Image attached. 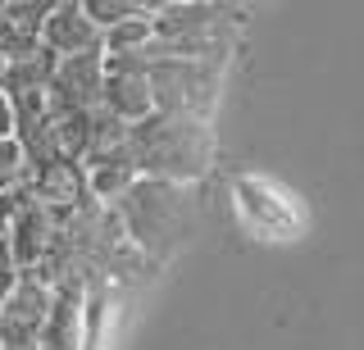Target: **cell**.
<instances>
[{"label": "cell", "mask_w": 364, "mask_h": 350, "mask_svg": "<svg viewBox=\"0 0 364 350\" xmlns=\"http://www.w3.org/2000/svg\"><path fill=\"white\" fill-rule=\"evenodd\" d=\"M128 151L141 177L151 182H196L214 164V137L205 119H178V114H151L132 123Z\"/></svg>", "instance_id": "obj_1"}, {"label": "cell", "mask_w": 364, "mask_h": 350, "mask_svg": "<svg viewBox=\"0 0 364 350\" xmlns=\"http://www.w3.org/2000/svg\"><path fill=\"white\" fill-rule=\"evenodd\" d=\"M114 219H123V236L141 255H168L191 232V200L173 182H151L141 177L132 191L114 200Z\"/></svg>", "instance_id": "obj_2"}, {"label": "cell", "mask_w": 364, "mask_h": 350, "mask_svg": "<svg viewBox=\"0 0 364 350\" xmlns=\"http://www.w3.org/2000/svg\"><path fill=\"white\" fill-rule=\"evenodd\" d=\"M151 64V96L155 114L205 119L219 100L223 64L214 60H146Z\"/></svg>", "instance_id": "obj_3"}, {"label": "cell", "mask_w": 364, "mask_h": 350, "mask_svg": "<svg viewBox=\"0 0 364 350\" xmlns=\"http://www.w3.org/2000/svg\"><path fill=\"white\" fill-rule=\"evenodd\" d=\"M55 310V287L37 273H18L0 305V350H46V323Z\"/></svg>", "instance_id": "obj_4"}, {"label": "cell", "mask_w": 364, "mask_h": 350, "mask_svg": "<svg viewBox=\"0 0 364 350\" xmlns=\"http://www.w3.org/2000/svg\"><path fill=\"white\" fill-rule=\"evenodd\" d=\"M100 109L128 123V128L155 114L146 55H105V100H100Z\"/></svg>", "instance_id": "obj_5"}, {"label": "cell", "mask_w": 364, "mask_h": 350, "mask_svg": "<svg viewBox=\"0 0 364 350\" xmlns=\"http://www.w3.org/2000/svg\"><path fill=\"white\" fill-rule=\"evenodd\" d=\"M46 100H50V114H96L105 100V50L60 60Z\"/></svg>", "instance_id": "obj_6"}, {"label": "cell", "mask_w": 364, "mask_h": 350, "mask_svg": "<svg viewBox=\"0 0 364 350\" xmlns=\"http://www.w3.org/2000/svg\"><path fill=\"white\" fill-rule=\"evenodd\" d=\"M50 9H55V0H0V60L18 64L46 50L41 32H46Z\"/></svg>", "instance_id": "obj_7"}, {"label": "cell", "mask_w": 364, "mask_h": 350, "mask_svg": "<svg viewBox=\"0 0 364 350\" xmlns=\"http://www.w3.org/2000/svg\"><path fill=\"white\" fill-rule=\"evenodd\" d=\"M105 32L87 18L82 0H55L50 18H46V32H41V46L60 60H73V55H87V50H105L100 46Z\"/></svg>", "instance_id": "obj_8"}, {"label": "cell", "mask_w": 364, "mask_h": 350, "mask_svg": "<svg viewBox=\"0 0 364 350\" xmlns=\"http://www.w3.org/2000/svg\"><path fill=\"white\" fill-rule=\"evenodd\" d=\"M28 191L50 214H77L82 200L91 196V182H87V168L77 160H50L28 177Z\"/></svg>", "instance_id": "obj_9"}, {"label": "cell", "mask_w": 364, "mask_h": 350, "mask_svg": "<svg viewBox=\"0 0 364 350\" xmlns=\"http://www.w3.org/2000/svg\"><path fill=\"white\" fill-rule=\"evenodd\" d=\"M46 350H82V287L60 282L55 287V310L46 323Z\"/></svg>", "instance_id": "obj_10"}, {"label": "cell", "mask_w": 364, "mask_h": 350, "mask_svg": "<svg viewBox=\"0 0 364 350\" xmlns=\"http://www.w3.org/2000/svg\"><path fill=\"white\" fill-rule=\"evenodd\" d=\"M55 69H60V55L37 50L32 60L5 64V87H0V92H5L9 100H14V96H46V92H50Z\"/></svg>", "instance_id": "obj_11"}, {"label": "cell", "mask_w": 364, "mask_h": 350, "mask_svg": "<svg viewBox=\"0 0 364 350\" xmlns=\"http://www.w3.org/2000/svg\"><path fill=\"white\" fill-rule=\"evenodd\" d=\"M100 46H105V55H146L155 46V14H141V18L109 28Z\"/></svg>", "instance_id": "obj_12"}, {"label": "cell", "mask_w": 364, "mask_h": 350, "mask_svg": "<svg viewBox=\"0 0 364 350\" xmlns=\"http://www.w3.org/2000/svg\"><path fill=\"white\" fill-rule=\"evenodd\" d=\"M87 18L96 23L100 32L128 23V18H141V14H155V5H136V0H82Z\"/></svg>", "instance_id": "obj_13"}, {"label": "cell", "mask_w": 364, "mask_h": 350, "mask_svg": "<svg viewBox=\"0 0 364 350\" xmlns=\"http://www.w3.org/2000/svg\"><path fill=\"white\" fill-rule=\"evenodd\" d=\"M32 168H28V155H23L18 137H0V191H18L28 187Z\"/></svg>", "instance_id": "obj_14"}, {"label": "cell", "mask_w": 364, "mask_h": 350, "mask_svg": "<svg viewBox=\"0 0 364 350\" xmlns=\"http://www.w3.org/2000/svg\"><path fill=\"white\" fill-rule=\"evenodd\" d=\"M14 282H18V264H14V255H9V246L0 251V305H5V296L14 291Z\"/></svg>", "instance_id": "obj_15"}, {"label": "cell", "mask_w": 364, "mask_h": 350, "mask_svg": "<svg viewBox=\"0 0 364 350\" xmlns=\"http://www.w3.org/2000/svg\"><path fill=\"white\" fill-rule=\"evenodd\" d=\"M0 137H14V100L0 92Z\"/></svg>", "instance_id": "obj_16"}, {"label": "cell", "mask_w": 364, "mask_h": 350, "mask_svg": "<svg viewBox=\"0 0 364 350\" xmlns=\"http://www.w3.org/2000/svg\"><path fill=\"white\" fill-rule=\"evenodd\" d=\"M0 87H5V60H0Z\"/></svg>", "instance_id": "obj_17"}, {"label": "cell", "mask_w": 364, "mask_h": 350, "mask_svg": "<svg viewBox=\"0 0 364 350\" xmlns=\"http://www.w3.org/2000/svg\"><path fill=\"white\" fill-rule=\"evenodd\" d=\"M0 196H5V191H0Z\"/></svg>", "instance_id": "obj_18"}]
</instances>
